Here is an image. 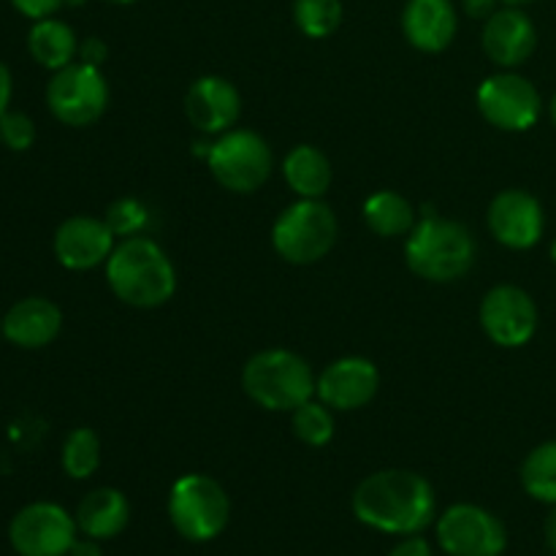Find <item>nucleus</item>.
<instances>
[{
	"label": "nucleus",
	"mask_w": 556,
	"mask_h": 556,
	"mask_svg": "<svg viewBox=\"0 0 556 556\" xmlns=\"http://www.w3.org/2000/svg\"><path fill=\"white\" fill-rule=\"evenodd\" d=\"M353 514L362 525L389 535H418L432 525V483L410 470H380L353 492Z\"/></svg>",
	"instance_id": "nucleus-1"
},
{
	"label": "nucleus",
	"mask_w": 556,
	"mask_h": 556,
	"mask_svg": "<svg viewBox=\"0 0 556 556\" xmlns=\"http://www.w3.org/2000/svg\"><path fill=\"white\" fill-rule=\"evenodd\" d=\"M106 282L119 302L152 309L174 296L177 271L161 244L147 237H130L109 255Z\"/></svg>",
	"instance_id": "nucleus-2"
},
{
	"label": "nucleus",
	"mask_w": 556,
	"mask_h": 556,
	"mask_svg": "<svg viewBox=\"0 0 556 556\" xmlns=\"http://www.w3.org/2000/svg\"><path fill=\"white\" fill-rule=\"evenodd\" d=\"M407 266L432 282L459 280L476 261V242L462 223L438 215H424L405 244Z\"/></svg>",
	"instance_id": "nucleus-3"
},
{
	"label": "nucleus",
	"mask_w": 556,
	"mask_h": 556,
	"mask_svg": "<svg viewBox=\"0 0 556 556\" xmlns=\"http://www.w3.org/2000/svg\"><path fill=\"white\" fill-rule=\"evenodd\" d=\"M242 386L264 410H296L315 396L318 378L309 364L291 351H261L244 364Z\"/></svg>",
	"instance_id": "nucleus-4"
},
{
	"label": "nucleus",
	"mask_w": 556,
	"mask_h": 556,
	"mask_svg": "<svg viewBox=\"0 0 556 556\" xmlns=\"http://www.w3.org/2000/svg\"><path fill=\"white\" fill-rule=\"evenodd\" d=\"M168 516L174 530L193 543L212 541L226 530L231 519L228 494L215 478L210 476H182L168 494Z\"/></svg>",
	"instance_id": "nucleus-5"
},
{
	"label": "nucleus",
	"mask_w": 556,
	"mask_h": 556,
	"mask_svg": "<svg viewBox=\"0 0 556 556\" xmlns=\"http://www.w3.org/2000/svg\"><path fill=\"white\" fill-rule=\"evenodd\" d=\"M337 239V217L320 199H299L277 217L271 244L288 264L307 266L329 255Z\"/></svg>",
	"instance_id": "nucleus-6"
},
{
	"label": "nucleus",
	"mask_w": 556,
	"mask_h": 556,
	"mask_svg": "<svg viewBox=\"0 0 556 556\" xmlns=\"http://www.w3.org/2000/svg\"><path fill=\"white\" fill-rule=\"evenodd\" d=\"M212 177L233 193H253L269 179L275 157L255 130H226L206 152Z\"/></svg>",
	"instance_id": "nucleus-7"
},
{
	"label": "nucleus",
	"mask_w": 556,
	"mask_h": 556,
	"mask_svg": "<svg viewBox=\"0 0 556 556\" xmlns=\"http://www.w3.org/2000/svg\"><path fill=\"white\" fill-rule=\"evenodd\" d=\"M49 112L63 125L85 128L101 119L109 106V85L101 68L90 63H71L54 71L47 85Z\"/></svg>",
	"instance_id": "nucleus-8"
},
{
	"label": "nucleus",
	"mask_w": 556,
	"mask_h": 556,
	"mask_svg": "<svg viewBox=\"0 0 556 556\" xmlns=\"http://www.w3.org/2000/svg\"><path fill=\"white\" fill-rule=\"evenodd\" d=\"M76 519L54 503L25 505L11 519L9 541L20 556H65L76 543Z\"/></svg>",
	"instance_id": "nucleus-9"
},
{
	"label": "nucleus",
	"mask_w": 556,
	"mask_h": 556,
	"mask_svg": "<svg viewBox=\"0 0 556 556\" xmlns=\"http://www.w3.org/2000/svg\"><path fill=\"white\" fill-rule=\"evenodd\" d=\"M438 541L451 556H500L508 546L503 521L478 505H454L438 521Z\"/></svg>",
	"instance_id": "nucleus-10"
},
{
	"label": "nucleus",
	"mask_w": 556,
	"mask_h": 556,
	"mask_svg": "<svg viewBox=\"0 0 556 556\" xmlns=\"http://www.w3.org/2000/svg\"><path fill=\"white\" fill-rule=\"evenodd\" d=\"M478 109L500 130H530L541 117V92L519 74H494L478 87Z\"/></svg>",
	"instance_id": "nucleus-11"
},
{
	"label": "nucleus",
	"mask_w": 556,
	"mask_h": 556,
	"mask_svg": "<svg viewBox=\"0 0 556 556\" xmlns=\"http://www.w3.org/2000/svg\"><path fill=\"white\" fill-rule=\"evenodd\" d=\"M481 326L500 348H521L535 337L538 307L519 286H497L483 296Z\"/></svg>",
	"instance_id": "nucleus-12"
},
{
	"label": "nucleus",
	"mask_w": 556,
	"mask_h": 556,
	"mask_svg": "<svg viewBox=\"0 0 556 556\" xmlns=\"http://www.w3.org/2000/svg\"><path fill=\"white\" fill-rule=\"evenodd\" d=\"M546 228L543 206L527 190H503L489 206V231L510 250L535 248Z\"/></svg>",
	"instance_id": "nucleus-13"
},
{
	"label": "nucleus",
	"mask_w": 556,
	"mask_h": 556,
	"mask_svg": "<svg viewBox=\"0 0 556 556\" xmlns=\"http://www.w3.org/2000/svg\"><path fill=\"white\" fill-rule=\"evenodd\" d=\"M114 250V231L106 220L76 215L68 217L54 233V255L65 269H96L109 261Z\"/></svg>",
	"instance_id": "nucleus-14"
},
{
	"label": "nucleus",
	"mask_w": 556,
	"mask_h": 556,
	"mask_svg": "<svg viewBox=\"0 0 556 556\" xmlns=\"http://www.w3.org/2000/svg\"><path fill=\"white\" fill-rule=\"evenodd\" d=\"M380 375L372 362L358 356L340 358L320 372L315 394L334 410H358L378 394Z\"/></svg>",
	"instance_id": "nucleus-15"
},
{
	"label": "nucleus",
	"mask_w": 556,
	"mask_h": 556,
	"mask_svg": "<svg viewBox=\"0 0 556 556\" xmlns=\"http://www.w3.org/2000/svg\"><path fill=\"white\" fill-rule=\"evenodd\" d=\"M538 47V30L519 5H505L486 16L483 27V52L489 60L505 68L527 63Z\"/></svg>",
	"instance_id": "nucleus-16"
},
{
	"label": "nucleus",
	"mask_w": 556,
	"mask_h": 556,
	"mask_svg": "<svg viewBox=\"0 0 556 556\" xmlns=\"http://www.w3.org/2000/svg\"><path fill=\"white\" fill-rule=\"evenodd\" d=\"M242 112L237 87L223 76H201L185 96V114L201 134H226Z\"/></svg>",
	"instance_id": "nucleus-17"
},
{
	"label": "nucleus",
	"mask_w": 556,
	"mask_h": 556,
	"mask_svg": "<svg viewBox=\"0 0 556 556\" xmlns=\"http://www.w3.org/2000/svg\"><path fill=\"white\" fill-rule=\"evenodd\" d=\"M63 329V313L54 302L43 296H27L16 302L9 313L0 318V334L16 348L38 351L54 342Z\"/></svg>",
	"instance_id": "nucleus-18"
},
{
	"label": "nucleus",
	"mask_w": 556,
	"mask_h": 556,
	"mask_svg": "<svg viewBox=\"0 0 556 556\" xmlns=\"http://www.w3.org/2000/svg\"><path fill=\"white\" fill-rule=\"evenodd\" d=\"M456 9L451 0H407L402 11L405 38L421 52H443L456 36Z\"/></svg>",
	"instance_id": "nucleus-19"
},
{
	"label": "nucleus",
	"mask_w": 556,
	"mask_h": 556,
	"mask_svg": "<svg viewBox=\"0 0 556 556\" xmlns=\"http://www.w3.org/2000/svg\"><path fill=\"white\" fill-rule=\"evenodd\" d=\"M130 505L117 489H96L76 508V527L92 541H109L128 527Z\"/></svg>",
	"instance_id": "nucleus-20"
},
{
	"label": "nucleus",
	"mask_w": 556,
	"mask_h": 556,
	"mask_svg": "<svg viewBox=\"0 0 556 556\" xmlns=\"http://www.w3.org/2000/svg\"><path fill=\"white\" fill-rule=\"evenodd\" d=\"M286 182L299 199H320L331 185V163L318 147L299 144L282 161Z\"/></svg>",
	"instance_id": "nucleus-21"
},
{
	"label": "nucleus",
	"mask_w": 556,
	"mask_h": 556,
	"mask_svg": "<svg viewBox=\"0 0 556 556\" xmlns=\"http://www.w3.org/2000/svg\"><path fill=\"white\" fill-rule=\"evenodd\" d=\"M27 49H30L33 60L38 65L49 71H60L74 63L79 43H76V33L71 30V25H65L63 20H54V16H47V20H38L30 27Z\"/></svg>",
	"instance_id": "nucleus-22"
},
{
	"label": "nucleus",
	"mask_w": 556,
	"mask_h": 556,
	"mask_svg": "<svg viewBox=\"0 0 556 556\" xmlns=\"http://www.w3.org/2000/svg\"><path fill=\"white\" fill-rule=\"evenodd\" d=\"M364 220L378 237H402L416 226V212L405 195L394 190H378L364 201Z\"/></svg>",
	"instance_id": "nucleus-23"
},
{
	"label": "nucleus",
	"mask_w": 556,
	"mask_h": 556,
	"mask_svg": "<svg viewBox=\"0 0 556 556\" xmlns=\"http://www.w3.org/2000/svg\"><path fill=\"white\" fill-rule=\"evenodd\" d=\"M525 492L538 503L556 505V440L532 451L521 467Z\"/></svg>",
	"instance_id": "nucleus-24"
},
{
	"label": "nucleus",
	"mask_w": 556,
	"mask_h": 556,
	"mask_svg": "<svg viewBox=\"0 0 556 556\" xmlns=\"http://www.w3.org/2000/svg\"><path fill=\"white\" fill-rule=\"evenodd\" d=\"M101 465V440L92 429L79 427L63 443V470L76 481H85Z\"/></svg>",
	"instance_id": "nucleus-25"
},
{
	"label": "nucleus",
	"mask_w": 556,
	"mask_h": 556,
	"mask_svg": "<svg viewBox=\"0 0 556 556\" xmlns=\"http://www.w3.org/2000/svg\"><path fill=\"white\" fill-rule=\"evenodd\" d=\"M342 0H293V22L309 38H326L342 25Z\"/></svg>",
	"instance_id": "nucleus-26"
},
{
	"label": "nucleus",
	"mask_w": 556,
	"mask_h": 556,
	"mask_svg": "<svg viewBox=\"0 0 556 556\" xmlns=\"http://www.w3.org/2000/svg\"><path fill=\"white\" fill-rule=\"evenodd\" d=\"M293 434L313 448L329 443L334 438V418H331L329 405L313 400L299 405L293 410Z\"/></svg>",
	"instance_id": "nucleus-27"
},
{
	"label": "nucleus",
	"mask_w": 556,
	"mask_h": 556,
	"mask_svg": "<svg viewBox=\"0 0 556 556\" xmlns=\"http://www.w3.org/2000/svg\"><path fill=\"white\" fill-rule=\"evenodd\" d=\"M147 220H150L147 206L136 199L114 201L106 212V223L114 231V237H125V239L136 237V233L147 226Z\"/></svg>",
	"instance_id": "nucleus-28"
},
{
	"label": "nucleus",
	"mask_w": 556,
	"mask_h": 556,
	"mask_svg": "<svg viewBox=\"0 0 556 556\" xmlns=\"http://www.w3.org/2000/svg\"><path fill=\"white\" fill-rule=\"evenodd\" d=\"M0 141L14 152L30 150L33 141H36V125L27 114L5 112L0 117Z\"/></svg>",
	"instance_id": "nucleus-29"
},
{
	"label": "nucleus",
	"mask_w": 556,
	"mask_h": 556,
	"mask_svg": "<svg viewBox=\"0 0 556 556\" xmlns=\"http://www.w3.org/2000/svg\"><path fill=\"white\" fill-rule=\"evenodd\" d=\"M11 3H14V9L20 11L22 16L38 22V20H47V16H52L54 11L63 9L68 0H11Z\"/></svg>",
	"instance_id": "nucleus-30"
},
{
	"label": "nucleus",
	"mask_w": 556,
	"mask_h": 556,
	"mask_svg": "<svg viewBox=\"0 0 556 556\" xmlns=\"http://www.w3.org/2000/svg\"><path fill=\"white\" fill-rule=\"evenodd\" d=\"M106 54H109V49H106V43L101 41V38H87V41L79 47L81 63L101 65L103 60H106Z\"/></svg>",
	"instance_id": "nucleus-31"
},
{
	"label": "nucleus",
	"mask_w": 556,
	"mask_h": 556,
	"mask_svg": "<svg viewBox=\"0 0 556 556\" xmlns=\"http://www.w3.org/2000/svg\"><path fill=\"white\" fill-rule=\"evenodd\" d=\"M389 556H432V548H429V543L424 538L407 535L400 546H394V552Z\"/></svg>",
	"instance_id": "nucleus-32"
},
{
	"label": "nucleus",
	"mask_w": 556,
	"mask_h": 556,
	"mask_svg": "<svg viewBox=\"0 0 556 556\" xmlns=\"http://www.w3.org/2000/svg\"><path fill=\"white\" fill-rule=\"evenodd\" d=\"M11 90H14V85H11V71H9V65L0 63V117L9 112Z\"/></svg>",
	"instance_id": "nucleus-33"
},
{
	"label": "nucleus",
	"mask_w": 556,
	"mask_h": 556,
	"mask_svg": "<svg viewBox=\"0 0 556 556\" xmlns=\"http://www.w3.org/2000/svg\"><path fill=\"white\" fill-rule=\"evenodd\" d=\"M497 0H465V9L470 16H492Z\"/></svg>",
	"instance_id": "nucleus-34"
},
{
	"label": "nucleus",
	"mask_w": 556,
	"mask_h": 556,
	"mask_svg": "<svg viewBox=\"0 0 556 556\" xmlns=\"http://www.w3.org/2000/svg\"><path fill=\"white\" fill-rule=\"evenodd\" d=\"M68 556H103L101 548H98V543L92 541V538H87V541H76L74 546H71Z\"/></svg>",
	"instance_id": "nucleus-35"
},
{
	"label": "nucleus",
	"mask_w": 556,
	"mask_h": 556,
	"mask_svg": "<svg viewBox=\"0 0 556 556\" xmlns=\"http://www.w3.org/2000/svg\"><path fill=\"white\" fill-rule=\"evenodd\" d=\"M546 543L548 548L556 554V505L552 508V514H548L546 519Z\"/></svg>",
	"instance_id": "nucleus-36"
},
{
	"label": "nucleus",
	"mask_w": 556,
	"mask_h": 556,
	"mask_svg": "<svg viewBox=\"0 0 556 556\" xmlns=\"http://www.w3.org/2000/svg\"><path fill=\"white\" fill-rule=\"evenodd\" d=\"M500 3H505V5H521V3H530V0H500Z\"/></svg>",
	"instance_id": "nucleus-37"
},
{
	"label": "nucleus",
	"mask_w": 556,
	"mask_h": 556,
	"mask_svg": "<svg viewBox=\"0 0 556 556\" xmlns=\"http://www.w3.org/2000/svg\"><path fill=\"white\" fill-rule=\"evenodd\" d=\"M552 119H554V125H556V96L552 98Z\"/></svg>",
	"instance_id": "nucleus-38"
},
{
	"label": "nucleus",
	"mask_w": 556,
	"mask_h": 556,
	"mask_svg": "<svg viewBox=\"0 0 556 556\" xmlns=\"http://www.w3.org/2000/svg\"><path fill=\"white\" fill-rule=\"evenodd\" d=\"M109 3H117V5H128V3H134V0H109Z\"/></svg>",
	"instance_id": "nucleus-39"
},
{
	"label": "nucleus",
	"mask_w": 556,
	"mask_h": 556,
	"mask_svg": "<svg viewBox=\"0 0 556 556\" xmlns=\"http://www.w3.org/2000/svg\"><path fill=\"white\" fill-rule=\"evenodd\" d=\"M552 261L556 264V239H554V244H552Z\"/></svg>",
	"instance_id": "nucleus-40"
}]
</instances>
